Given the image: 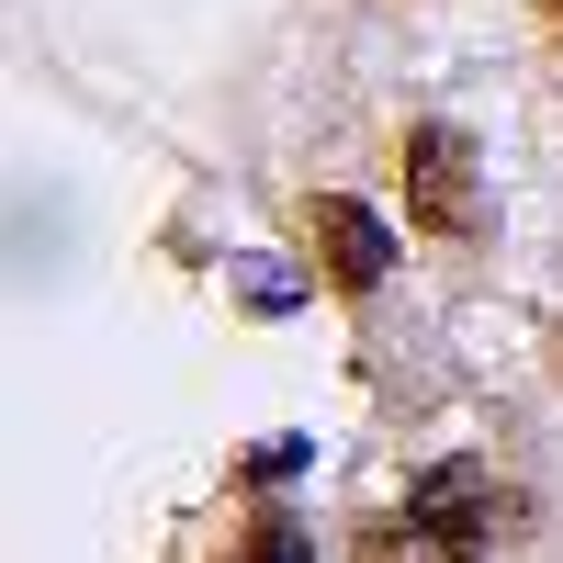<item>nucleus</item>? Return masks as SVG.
I'll use <instances>...</instances> for the list:
<instances>
[{
	"mask_svg": "<svg viewBox=\"0 0 563 563\" xmlns=\"http://www.w3.org/2000/svg\"><path fill=\"white\" fill-rule=\"evenodd\" d=\"M406 519L429 530L451 563H474L496 541V474H485V462H429V474L406 485Z\"/></svg>",
	"mask_w": 563,
	"mask_h": 563,
	"instance_id": "2",
	"label": "nucleus"
},
{
	"mask_svg": "<svg viewBox=\"0 0 563 563\" xmlns=\"http://www.w3.org/2000/svg\"><path fill=\"white\" fill-rule=\"evenodd\" d=\"M552 372H563V339H552Z\"/></svg>",
	"mask_w": 563,
	"mask_h": 563,
	"instance_id": "7",
	"label": "nucleus"
},
{
	"mask_svg": "<svg viewBox=\"0 0 563 563\" xmlns=\"http://www.w3.org/2000/svg\"><path fill=\"white\" fill-rule=\"evenodd\" d=\"M406 214H417V238H440V249H474L485 238V192H474V135L462 124H406Z\"/></svg>",
	"mask_w": 563,
	"mask_h": 563,
	"instance_id": "1",
	"label": "nucleus"
},
{
	"mask_svg": "<svg viewBox=\"0 0 563 563\" xmlns=\"http://www.w3.org/2000/svg\"><path fill=\"white\" fill-rule=\"evenodd\" d=\"M305 249H316V271L339 282V294H372V282L395 271V225L372 203H350V192H305Z\"/></svg>",
	"mask_w": 563,
	"mask_h": 563,
	"instance_id": "3",
	"label": "nucleus"
},
{
	"mask_svg": "<svg viewBox=\"0 0 563 563\" xmlns=\"http://www.w3.org/2000/svg\"><path fill=\"white\" fill-rule=\"evenodd\" d=\"M225 563H316V541H305V530H294V519L271 507V519H249V541L225 552Z\"/></svg>",
	"mask_w": 563,
	"mask_h": 563,
	"instance_id": "5",
	"label": "nucleus"
},
{
	"mask_svg": "<svg viewBox=\"0 0 563 563\" xmlns=\"http://www.w3.org/2000/svg\"><path fill=\"white\" fill-rule=\"evenodd\" d=\"M541 34H552V45H563V0H541Z\"/></svg>",
	"mask_w": 563,
	"mask_h": 563,
	"instance_id": "6",
	"label": "nucleus"
},
{
	"mask_svg": "<svg viewBox=\"0 0 563 563\" xmlns=\"http://www.w3.org/2000/svg\"><path fill=\"white\" fill-rule=\"evenodd\" d=\"M361 563H451L417 519H361Z\"/></svg>",
	"mask_w": 563,
	"mask_h": 563,
	"instance_id": "4",
	"label": "nucleus"
}]
</instances>
